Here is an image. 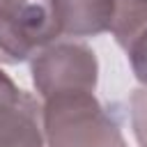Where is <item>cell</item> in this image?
Listing matches in <instances>:
<instances>
[{
	"label": "cell",
	"mask_w": 147,
	"mask_h": 147,
	"mask_svg": "<svg viewBox=\"0 0 147 147\" xmlns=\"http://www.w3.org/2000/svg\"><path fill=\"white\" fill-rule=\"evenodd\" d=\"M41 126L48 147H126L117 122L92 92H64L44 99Z\"/></svg>",
	"instance_id": "6da1fadb"
},
{
	"label": "cell",
	"mask_w": 147,
	"mask_h": 147,
	"mask_svg": "<svg viewBox=\"0 0 147 147\" xmlns=\"http://www.w3.org/2000/svg\"><path fill=\"white\" fill-rule=\"evenodd\" d=\"M60 37L53 0H18L0 9V62L18 64Z\"/></svg>",
	"instance_id": "7a4b0ae2"
},
{
	"label": "cell",
	"mask_w": 147,
	"mask_h": 147,
	"mask_svg": "<svg viewBox=\"0 0 147 147\" xmlns=\"http://www.w3.org/2000/svg\"><path fill=\"white\" fill-rule=\"evenodd\" d=\"M96 78L99 64L85 44H51L32 60V83L41 99L64 92H94Z\"/></svg>",
	"instance_id": "3957f363"
},
{
	"label": "cell",
	"mask_w": 147,
	"mask_h": 147,
	"mask_svg": "<svg viewBox=\"0 0 147 147\" xmlns=\"http://www.w3.org/2000/svg\"><path fill=\"white\" fill-rule=\"evenodd\" d=\"M117 0H53L60 37H94L110 32Z\"/></svg>",
	"instance_id": "277c9868"
},
{
	"label": "cell",
	"mask_w": 147,
	"mask_h": 147,
	"mask_svg": "<svg viewBox=\"0 0 147 147\" xmlns=\"http://www.w3.org/2000/svg\"><path fill=\"white\" fill-rule=\"evenodd\" d=\"M41 110L23 92L11 103H0V147H44Z\"/></svg>",
	"instance_id": "5b68a950"
},
{
	"label": "cell",
	"mask_w": 147,
	"mask_h": 147,
	"mask_svg": "<svg viewBox=\"0 0 147 147\" xmlns=\"http://www.w3.org/2000/svg\"><path fill=\"white\" fill-rule=\"evenodd\" d=\"M147 25V0H117V11L113 21V37L126 51V46Z\"/></svg>",
	"instance_id": "8992f818"
},
{
	"label": "cell",
	"mask_w": 147,
	"mask_h": 147,
	"mask_svg": "<svg viewBox=\"0 0 147 147\" xmlns=\"http://www.w3.org/2000/svg\"><path fill=\"white\" fill-rule=\"evenodd\" d=\"M126 55H129V62H131V69H133L136 78L147 85V25L126 46Z\"/></svg>",
	"instance_id": "52a82bcc"
},
{
	"label": "cell",
	"mask_w": 147,
	"mask_h": 147,
	"mask_svg": "<svg viewBox=\"0 0 147 147\" xmlns=\"http://www.w3.org/2000/svg\"><path fill=\"white\" fill-rule=\"evenodd\" d=\"M131 122L136 138L147 145V87L136 90L131 96Z\"/></svg>",
	"instance_id": "ba28073f"
},
{
	"label": "cell",
	"mask_w": 147,
	"mask_h": 147,
	"mask_svg": "<svg viewBox=\"0 0 147 147\" xmlns=\"http://www.w3.org/2000/svg\"><path fill=\"white\" fill-rule=\"evenodd\" d=\"M21 94H23V90H18L16 83H14L7 74L0 71V103H11V101H16Z\"/></svg>",
	"instance_id": "9c48e42d"
},
{
	"label": "cell",
	"mask_w": 147,
	"mask_h": 147,
	"mask_svg": "<svg viewBox=\"0 0 147 147\" xmlns=\"http://www.w3.org/2000/svg\"><path fill=\"white\" fill-rule=\"evenodd\" d=\"M14 2H18V0H0V9H2V7H9V5H14Z\"/></svg>",
	"instance_id": "30bf717a"
},
{
	"label": "cell",
	"mask_w": 147,
	"mask_h": 147,
	"mask_svg": "<svg viewBox=\"0 0 147 147\" xmlns=\"http://www.w3.org/2000/svg\"><path fill=\"white\" fill-rule=\"evenodd\" d=\"M142 147H147V145H142Z\"/></svg>",
	"instance_id": "8fae6325"
}]
</instances>
